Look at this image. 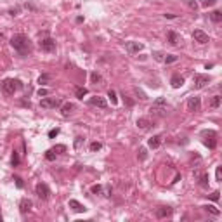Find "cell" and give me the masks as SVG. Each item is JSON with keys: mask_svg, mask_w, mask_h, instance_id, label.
Here are the masks:
<instances>
[{"mask_svg": "<svg viewBox=\"0 0 222 222\" xmlns=\"http://www.w3.org/2000/svg\"><path fill=\"white\" fill-rule=\"evenodd\" d=\"M11 45H12V49H16L21 56H24L26 50H30V40H28L26 35L18 33V35H14V37L11 38Z\"/></svg>", "mask_w": 222, "mask_h": 222, "instance_id": "6da1fadb", "label": "cell"}, {"mask_svg": "<svg viewBox=\"0 0 222 222\" xmlns=\"http://www.w3.org/2000/svg\"><path fill=\"white\" fill-rule=\"evenodd\" d=\"M2 89H4L5 94H14L16 90H19V89H23V83L19 82V80H14V78H5L4 83H2Z\"/></svg>", "mask_w": 222, "mask_h": 222, "instance_id": "7a4b0ae2", "label": "cell"}, {"mask_svg": "<svg viewBox=\"0 0 222 222\" xmlns=\"http://www.w3.org/2000/svg\"><path fill=\"white\" fill-rule=\"evenodd\" d=\"M35 193H37V196L40 199H49L50 196V189L47 184H44V182H38L37 186H35Z\"/></svg>", "mask_w": 222, "mask_h": 222, "instance_id": "3957f363", "label": "cell"}, {"mask_svg": "<svg viewBox=\"0 0 222 222\" xmlns=\"http://www.w3.org/2000/svg\"><path fill=\"white\" fill-rule=\"evenodd\" d=\"M40 106L44 109H50V108H57V106H61V99L57 97H45L40 101Z\"/></svg>", "mask_w": 222, "mask_h": 222, "instance_id": "277c9868", "label": "cell"}, {"mask_svg": "<svg viewBox=\"0 0 222 222\" xmlns=\"http://www.w3.org/2000/svg\"><path fill=\"white\" fill-rule=\"evenodd\" d=\"M199 109H201V99H199L198 96L189 97V101H188V111L196 113V111H199Z\"/></svg>", "mask_w": 222, "mask_h": 222, "instance_id": "5b68a950", "label": "cell"}, {"mask_svg": "<svg viewBox=\"0 0 222 222\" xmlns=\"http://www.w3.org/2000/svg\"><path fill=\"white\" fill-rule=\"evenodd\" d=\"M40 49L45 50V52H52V50H56V42L52 40V38H42L40 40Z\"/></svg>", "mask_w": 222, "mask_h": 222, "instance_id": "8992f818", "label": "cell"}, {"mask_svg": "<svg viewBox=\"0 0 222 222\" xmlns=\"http://www.w3.org/2000/svg\"><path fill=\"white\" fill-rule=\"evenodd\" d=\"M210 82H212V78L208 75H194V87L196 89H203V87Z\"/></svg>", "mask_w": 222, "mask_h": 222, "instance_id": "52a82bcc", "label": "cell"}, {"mask_svg": "<svg viewBox=\"0 0 222 222\" xmlns=\"http://www.w3.org/2000/svg\"><path fill=\"white\" fill-rule=\"evenodd\" d=\"M193 38H194V42H198V44H208V42H210L208 35L205 33V31H201V30L193 31Z\"/></svg>", "mask_w": 222, "mask_h": 222, "instance_id": "ba28073f", "label": "cell"}, {"mask_svg": "<svg viewBox=\"0 0 222 222\" xmlns=\"http://www.w3.org/2000/svg\"><path fill=\"white\" fill-rule=\"evenodd\" d=\"M89 104H90V106H97V108H102V109H104L106 106H108V102H106L104 97H99V96H96V97H90V99H89Z\"/></svg>", "mask_w": 222, "mask_h": 222, "instance_id": "9c48e42d", "label": "cell"}, {"mask_svg": "<svg viewBox=\"0 0 222 222\" xmlns=\"http://www.w3.org/2000/svg\"><path fill=\"white\" fill-rule=\"evenodd\" d=\"M167 38H168L170 45H179V44L182 42L181 35H179V33H175V31H172V30H170L168 33H167Z\"/></svg>", "mask_w": 222, "mask_h": 222, "instance_id": "30bf717a", "label": "cell"}, {"mask_svg": "<svg viewBox=\"0 0 222 222\" xmlns=\"http://www.w3.org/2000/svg\"><path fill=\"white\" fill-rule=\"evenodd\" d=\"M31 208H33V203H31V199L23 198L21 201H19V210H21V214H26V212H30Z\"/></svg>", "mask_w": 222, "mask_h": 222, "instance_id": "8fae6325", "label": "cell"}, {"mask_svg": "<svg viewBox=\"0 0 222 222\" xmlns=\"http://www.w3.org/2000/svg\"><path fill=\"white\" fill-rule=\"evenodd\" d=\"M70 208H71L73 212H76V214H83V212L87 210L85 207H83L82 203H80V201H76V199H70Z\"/></svg>", "mask_w": 222, "mask_h": 222, "instance_id": "7c38bea8", "label": "cell"}, {"mask_svg": "<svg viewBox=\"0 0 222 222\" xmlns=\"http://www.w3.org/2000/svg\"><path fill=\"white\" fill-rule=\"evenodd\" d=\"M149 111H151V115H156V116H165L167 115V108L165 106H160V104H153Z\"/></svg>", "mask_w": 222, "mask_h": 222, "instance_id": "4fadbf2b", "label": "cell"}, {"mask_svg": "<svg viewBox=\"0 0 222 222\" xmlns=\"http://www.w3.org/2000/svg\"><path fill=\"white\" fill-rule=\"evenodd\" d=\"M73 109H75V104H73V102H66V104H63V108H61V115H63V116H70V115L73 113Z\"/></svg>", "mask_w": 222, "mask_h": 222, "instance_id": "5bb4252c", "label": "cell"}, {"mask_svg": "<svg viewBox=\"0 0 222 222\" xmlns=\"http://www.w3.org/2000/svg\"><path fill=\"white\" fill-rule=\"evenodd\" d=\"M160 144H162V136H153V137H149V141H147V146L153 147V149L160 147Z\"/></svg>", "mask_w": 222, "mask_h": 222, "instance_id": "9a60e30c", "label": "cell"}, {"mask_svg": "<svg viewBox=\"0 0 222 222\" xmlns=\"http://www.w3.org/2000/svg\"><path fill=\"white\" fill-rule=\"evenodd\" d=\"M168 215H172V208H168V207H162V208L156 210V217L158 219H165V217H168Z\"/></svg>", "mask_w": 222, "mask_h": 222, "instance_id": "2e32d148", "label": "cell"}, {"mask_svg": "<svg viewBox=\"0 0 222 222\" xmlns=\"http://www.w3.org/2000/svg\"><path fill=\"white\" fill-rule=\"evenodd\" d=\"M127 50L128 52H139V50H142V44H139V42H128Z\"/></svg>", "mask_w": 222, "mask_h": 222, "instance_id": "e0dca14e", "label": "cell"}, {"mask_svg": "<svg viewBox=\"0 0 222 222\" xmlns=\"http://www.w3.org/2000/svg\"><path fill=\"white\" fill-rule=\"evenodd\" d=\"M170 83H172L173 89H179V87L184 85V78H182L181 75H173V76H172V80H170Z\"/></svg>", "mask_w": 222, "mask_h": 222, "instance_id": "ac0fdd59", "label": "cell"}, {"mask_svg": "<svg viewBox=\"0 0 222 222\" xmlns=\"http://www.w3.org/2000/svg\"><path fill=\"white\" fill-rule=\"evenodd\" d=\"M151 121L147 120V118H139V120H137V127L141 128V130H147V128H151Z\"/></svg>", "mask_w": 222, "mask_h": 222, "instance_id": "d6986e66", "label": "cell"}, {"mask_svg": "<svg viewBox=\"0 0 222 222\" xmlns=\"http://www.w3.org/2000/svg\"><path fill=\"white\" fill-rule=\"evenodd\" d=\"M203 142H205V146H207V147L214 149V147H215V144H217V142H215V134H210V139H205Z\"/></svg>", "mask_w": 222, "mask_h": 222, "instance_id": "ffe728a7", "label": "cell"}, {"mask_svg": "<svg viewBox=\"0 0 222 222\" xmlns=\"http://www.w3.org/2000/svg\"><path fill=\"white\" fill-rule=\"evenodd\" d=\"M75 94H76V97H78V99H83V96L89 94V90H87L85 87H76V89H75Z\"/></svg>", "mask_w": 222, "mask_h": 222, "instance_id": "44dd1931", "label": "cell"}, {"mask_svg": "<svg viewBox=\"0 0 222 222\" xmlns=\"http://www.w3.org/2000/svg\"><path fill=\"white\" fill-rule=\"evenodd\" d=\"M210 18H212V21H214V23H220V21H222V12L220 11H214L210 14Z\"/></svg>", "mask_w": 222, "mask_h": 222, "instance_id": "7402d4cb", "label": "cell"}, {"mask_svg": "<svg viewBox=\"0 0 222 222\" xmlns=\"http://www.w3.org/2000/svg\"><path fill=\"white\" fill-rule=\"evenodd\" d=\"M219 106H220V96H214V97H212V101H210V108H219Z\"/></svg>", "mask_w": 222, "mask_h": 222, "instance_id": "603a6c76", "label": "cell"}, {"mask_svg": "<svg viewBox=\"0 0 222 222\" xmlns=\"http://www.w3.org/2000/svg\"><path fill=\"white\" fill-rule=\"evenodd\" d=\"M137 156H139L141 162H144V160L147 158V153H146V147H139V151H137Z\"/></svg>", "mask_w": 222, "mask_h": 222, "instance_id": "cb8c5ba5", "label": "cell"}, {"mask_svg": "<svg viewBox=\"0 0 222 222\" xmlns=\"http://www.w3.org/2000/svg\"><path fill=\"white\" fill-rule=\"evenodd\" d=\"M50 80H52V76L50 75H40V78H38V83H40V85H44V83H47V82H50Z\"/></svg>", "mask_w": 222, "mask_h": 222, "instance_id": "d4e9b609", "label": "cell"}, {"mask_svg": "<svg viewBox=\"0 0 222 222\" xmlns=\"http://www.w3.org/2000/svg\"><path fill=\"white\" fill-rule=\"evenodd\" d=\"M203 208H205V210H207V212H210L212 215H220V212H219L217 208L214 207V205H207V207H203Z\"/></svg>", "mask_w": 222, "mask_h": 222, "instance_id": "484cf974", "label": "cell"}, {"mask_svg": "<svg viewBox=\"0 0 222 222\" xmlns=\"http://www.w3.org/2000/svg\"><path fill=\"white\" fill-rule=\"evenodd\" d=\"M90 80H92V83H99V82H102V76L99 75L97 71H94V73L90 75Z\"/></svg>", "mask_w": 222, "mask_h": 222, "instance_id": "4316f807", "label": "cell"}, {"mask_svg": "<svg viewBox=\"0 0 222 222\" xmlns=\"http://www.w3.org/2000/svg\"><path fill=\"white\" fill-rule=\"evenodd\" d=\"M108 97L111 99V104H116L118 102V97H116V92L115 90H108Z\"/></svg>", "mask_w": 222, "mask_h": 222, "instance_id": "83f0119b", "label": "cell"}, {"mask_svg": "<svg viewBox=\"0 0 222 222\" xmlns=\"http://www.w3.org/2000/svg\"><path fill=\"white\" fill-rule=\"evenodd\" d=\"M134 94H136V96H137V97H139V99H142V101H144V99H147V96L144 94L142 90H141L139 87H136V89H134Z\"/></svg>", "mask_w": 222, "mask_h": 222, "instance_id": "f1b7e54d", "label": "cell"}, {"mask_svg": "<svg viewBox=\"0 0 222 222\" xmlns=\"http://www.w3.org/2000/svg\"><path fill=\"white\" fill-rule=\"evenodd\" d=\"M177 59H179L177 56H173V54H168V56H165V59H163V61H165L167 64H172V63H175Z\"/></svg>", "mask_w": 222, "mask_h": 222, "instance_id": "f546056e", "label": "cell"}, {"mask_svg": "<svg viewBox=\"0 0 222 222\" xmlns=\"http://www.w3.org/2000/svg\"><path fill=\"white\" fill-rule=\"evenodd\" d=\"M90 191L94 193V194H101V193H102V186H101V184H94V186L90 188Z\"/></svg>", "mask_w": 222, "mask_h": 222, "instance_id": "4dcf8cb0", "label": "cell"}, {"mask_svg": "<svg viewBox=\"0 0 222 222\" xmlns=\"http://www.w3.org/2000/svg\"><path fill=\"white\" fill-rule=\"evenodd\" d=\"M11 162H12V165H14V167H18V165H19V154H18V151H14V153H12Z\"/></svg>", "mask_w": 222, "mask_h": 222, "instance_id": "1f68e13d", "label": "cell"}, {"mask_svg": "<svg viewBox=\"0 0 222 222\" xmlns=\"http://www.w3.org/2000/svg\"><path fill=\"white\" fill-rule=\"evenodd\" d=\"M45 158L49 160V162H54V160H56V153H54L52 149H49V151L45 153Z\"/></svg>", "mask_w": 222, "mask_h": 222, "instance_id": "d6a6232c", "label": "cell"}, {"mask_svg": "<svg viewBox=\"0 0 222 222\" xmlns=\"http://www.w3.org/2000/svg\"><path fill=\"white\" fill-rule=\"evenodd\" d=\"M52 151H54V153H64V151H66V146H63V144H57V146L52 147Z\"/></svg>", "mask_w": 222, "mask_h": 222, "instance_id": "836d02e7", "label": "cell"}, {"mask_svg": "<svg viewBox=\"0 0 222 222\" xmlns=\"http://www.w3.org/2000/svg\"><path fill=\"white\" fill-rule=\"evenodd\" d=\"M101 147H102L101 142H92V144H90V151H92V153H94V151H99Z\"/></svg>", "mask_w": 222, "mask_h": 222, "instance_id": "e575fe53", "label": "cell"}, {"mask_svg": "<svg viewBox=\"0 0 222 222\" xmlns=\"http://www.w3.org/2000/svg\"><path fill=\"white\" fill-rule=\"evenodd\" d=\"M14 182H16V186H18V188H19V189H21V188H23V186H24V182H23V179H21V177H18V175H16V177H14Z\"/></svg>", "mask_w": 222, "mask_h": 222, "instance_id": "d590c367", "label": "cell"}, {"mask_svg": "<svg viewBox=\"0 0 222 222\" xmlns=\"http://www.w3.org/2000/svg\"><path fill=\"white\" fill-rule=\"evenodd\" d=\"M215 179H217V181H222V167H217V170H215Z\"/></svg>", "mask_w": 222, "mask_h": 222, "instance_id": "8d00e7d4", "label": "cell"}, {"mask_svg": "<svg viewBox=\"0 0 222 222\" xmlns=\"http://www.w3.org/2000/svg\"><path fill=\"white\" fill-rule=\"evenodd\" d=\"M59 128H52V130H50L49 132V137H50V139H54V137H56V136H59Z\"/></svg>", "mask_w": 222, "mask_h": 222, "instance_id": "74e56055", "label": "cell"}, {"mask_svg": "<svg viewBox=\"0 0 222 222\" xmlns=\"http://www.w3.org/2000/svg\"><path fill=\"white\" fill-rule=\"evenodd\" d=\"M215 2L217 0H203V7H212V5H215Z\"/></svg>", "mask_w": 222, "mask_h": 222, "instance_id": "f35d334b", "label": "cell"}, {"mask_svg": "<svg viewBox=\"0 0 222 222\" xmlns=\"http://www.w3.org/2000/svg\"><path fill=\"white\" fill-rule=\"evenodd\" d=\"M201 186H208V173L201 175Z\"/></svg>", "mask_w": 222, "mask_h": 222, "instance_id": "ab89813d", "label": "cell"}, {"mask_svg": "<svg viewBox=\"0 0 222 222\" xmlns=\"http://www.w3.org/2000/svg\"><path fill=\"white\" fill-rule=\"evenodd\" d=\"M153 56H154V59H156V61H163V59H165L162 52H153Z\"/></svg>", "mask_w": 222, "mask_h": 222, "instance_id": "60d3db41", "label": "cell"}, {"mask_svg": "<svg viewBox=\"0 0 222 222\" xmlns=\"http://www.w3.org/2000/svg\"><path fill=\"white\" fill-rule=\"evenodd\" d=\"M82 142H83V137H76V139H75V147H76V149L82 146Z\"/></svg>", "mask_w": 222, "mask_h": 222, "instance_id": "b9f144b4", "label": "cell"}, {"mask_svg": "<svg viewBox=\"0 0 222 222\" xmlns=\"http://www.w3.org/2000/svg\"><path fill=\"white\" fill-rule=\"evenodd\" d=\"M219 194H220V193H219V191H215V193H212V194H210V198L214 199V201H217V199H219Z\"/></svg>", "mask_w": 222, "mask_h": 222, "instance_id": "7bdbcfd3", "label": "cell"}, {"mask_svg": "<svg viewBox=\"0 0 222 222\" xmlns=\"http://www.w3.org/2000/svg\"><path fill=\"white\" fill-rule=\"evenodd\" d=\"M154 104H160V106H165V104H167V102H165V99H162V97H160V99H156V101H154Z\"/></svg>", "mask_w": 222, "mask_h": 222, "instance_id": "ee69618b", "label": "cell"}, {"mask_svg": "<svg viewBox=\"0 0 222 222\" xmlns=\"http://www.w3.org/2000/svg\"><path fill=\"white\" fill-rule=\"evenodd\" d=\"M47 94H49L47 89H40V90H38V96H40V97H42V96H47Z\"/></svg>", "mask_w": 222, "mask_h": 222, "instance_id": "f6af8a7d", "label": "cell"}, {"mask_svg": "<svg viewBox=\"0 0 222 222\" xmlns=\"http://www.w3.org/2000/svg\"><path fill=\"white\" fill-rule=\"evenodd\" d=\"M189 7H191V9H194V11H196V9H198V4H196L194 0H191V2H189Z\"/></svg>", "mask_w": 222, "mask_h": 222, "instance_id": "bcb514c9", "label": "cell"}, {"mask_svg": "<svg viewBox=\"0 0 222 222\" xmlns=\"http://www.w3.org/2000/svg\"><path fill=\"white\" fill-rule=\"evenodd\" d=\"M18 12H19V9H11L9 14H11V16H18Z\"/></svg>", "mask_w": 222, "mask_h": 222, "instance_id": "7dc6e473", "label": "cell"}, {"mask_svg": "<svg viewBox=\"0 0 222 222\" xmlns=\"http://www.w3.org/2000/svg\"><path fill=\"white\" fill-rule=\"evenodd\" d=\"M165 18H168V19H175L177 16H175V14H165Z\"/></svg>", "mask_w": 222, "mask_h": 222, "instance_id": "c3c4849f", "label": "cell"}, {"mask_svg": "<svg viewBox=\"0 0 222 222\" xmlns=\"http://www.w3.org/2000/svg\"><path fill=\"white\" fill-rule=\"evenodd\" d=\"M2 38H4V33H2V31H0V40H2Z\"/></svg>", "mask_w": 222, "mask_h": 222, "instance_id": "681fc988", "label": "cell"}, {"mask_svg": "<svg viewBox=\"0 0 222 222\" xmlns=\"http://www.w3.org/2000/svg\"><path fill=\"white\" fill-rule=\"evenodd\" d=\"M0 222H2V217H0Z\"/></svg>", "mask_w": 222, "mask_h": 222, "instance_id": "f907efd6", "label": "cell"}, {"mask_svg": "<svg viewBox=\"0 0 222 222\" xmlns=\"http://www.w3.org/2000/svg\"><path fill=\"white\" fill-rule=\"evenodd\" d=\"M0 208H2V207H0Z\"/></svg>", "mask_w": 222, "mask_h": 222, "instance_id": "816d5d0a", "label": "cell"}]
</instances>
